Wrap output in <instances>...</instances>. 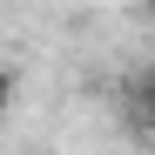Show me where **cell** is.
Segmentation results:
<instances>
[{
	"mask_svg": "<svg viewBox=\"0 0 155 155\" xmlns=\"http://www.w3.org/2000/svg\"><path fill=\"white\" fill-rule=\"evenodd\" d=\"M135 101H142V115H148V121H155V68H148V74H142V88H135Z\"/></svg>",
	"mask_w": 155,
	"mask_h": 155,
	"instance_id": "cell-1",
	"label": "cell"
},
{
	"mask_svg": "<svg viewBox=\"0 0 155 155\" xmlns=\"http://www.w3.org/2000/svg\"><path fill=\"white\" fill-rule=\"evenodd\" d=\"M142 7H148V20H155V0H142Z\"/></svg>",
	"mask_w": 155,
	"mask_h": 155,
	"instance_id": "cell-2",
	"label": "cell"
}]
</instances>
